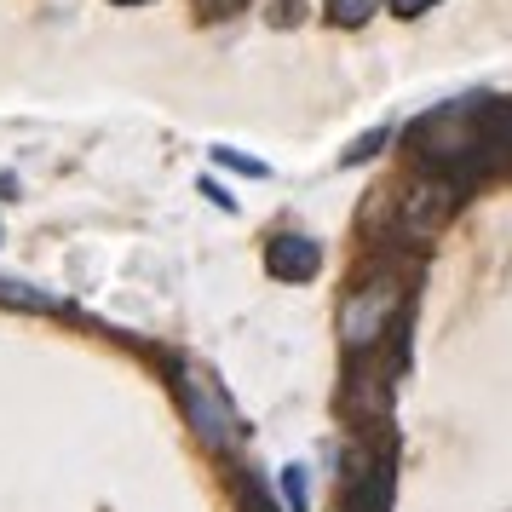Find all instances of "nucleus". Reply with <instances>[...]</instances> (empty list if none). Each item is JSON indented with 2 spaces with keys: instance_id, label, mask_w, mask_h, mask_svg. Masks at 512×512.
<instances>
[{
  "instance_id": "obj_6",
  "label": "nucleus",
  "mask_w": 512,
  "mask_h": 512,
  "mask_svg": "<svg viewBox=\"0 0 512 512\" xmlns=\"http://www.w3.org/2000/svg\"><path fill=\"white\" fill-rule=\"evenodd\" d=\"M282 501L305 512V466H282Z\"/></svg>"
},
{
  "instance_id": "obj_5",
  "label": "nucleus",
  "mask_w": 512,
  "mask_h": 512,
  "mask_svg": "<svg viewBox=\"0 0 512 512\" xmlns=\"http://www.w3.org/2000/svg\"><path fill=\"white\" fill-rule=\"evenodd\" d=\"M0 300H6V305H29V311H47V294H29V288H24V282H6V277H0Z\"/></svg>"
},
{
  "instance_id": "obj_2",
  "label": "nucleus",
  "mask_w": 512,
  "mask_h": 512,
  "mask_svg": "<svg viewBox=\"0 0 512 512\" xmlns=\"http://www.w3.org/2000/svg\"><path fill=\"white\" fill-rule=\"evenodd\" d=\"M397 300H403L397 277H363V282H357L346 300H340V334H346V346L351 351H369L374 340L386 334Z\"/></svg>"
},
{
  "instance_id": "obj_4",
  "label": "nucleus",
  "mask_w": 512,
  "mask_h": 512,
  "mask_svg": "<svg viewBox=\"0 0 512 512\" xmlns=\"http://www.w3.org/2000/svg\"><path fill=\"white\" fill-rule=\"evenodd\" d=\"M374 12H380V0H328V18H334V24H346V29L369 24Z\"/></svg>"
},
{
  "instance_id": "obj_9",
  "label": "nucleus",
  "mask_w": 512,
  "mask_h": 512,
  "mask_svg": "<svg viewBox=\"0 0 512 512\" xmlns=\"http://www.w3.org/2000/svg\"><path fill=\"white\" fill-rule=\"evenodd\" d=\"M219 162H225V167H236V173H254V179L265 173V162H248V156H236V150H219Z\"/></svg>"
},
{
  "instance_id": "obj_10",
  "label": "nucleus",
  "mask_w": 512,
  "mask_h": 512,
  "mask_svg": "<svg viewBox=\"0 0 512 512\" xmlns=\"http://www.w3.org/2000/svg\"><path fill=\"white\" fill-rule=\"evenodd\" d=\"M438 0H392V12L397 18H420V12H432Z\"/></svg>"
},
{
  "instance_id": "obj_8",
  "label": "nucleus",
  "mask_w": 512,
  "mask_h": 512,
  "mask_svg": "<svg viewBox=\"0 0 512 512\" xmlns=\"http://www.w3.org/2000/svg\"><path fill=\"white\" fill-rule=\"evenodd\" d=\"M196 6H202L208 18H231V12H242V6H248V0H196Z\"/></svg>"
},
{
  "instance_id": "obj_7",
  "label": "nucleus",
  "mask_w": 512,
  "mask_h": 512,
  "mask_svg": "<svg viewBox=\"0 0 512 512\" xmlns=\"http://www.w3.org/2000/svg\"><path fill=\"white\" fill-rule=\"evenodd\" d=\"M380 144H386V127H374L369 139H357V144H351V150H346V162H369V156L380 150Z\"/></svg>"
},
{
  "instance_id": "obj_1",
  "label": "nucleus",
  "mask_w": 512,
  "mask_h": 512,
  "mask_svg": "<svg viewBox=\"0 0 512 512\" xmlns=\"http://www.w3.org/2000/svg\"><path fill=\"white\" fill-rule=\"evenodd\" d=\"M179 397H185V415H190L196 438L208 443V449H231V443L242 438L231 397H225V386H219V380H213L208 369L185 363V369H179Z\"/></svg>"
},
{
  "instance_id": "obj_3",
  "label": "nucleus",
  "mask_w": 512,
  "mask_h": 512,
  "mask_svg": "<svg viewBox=\"0 0 512 512\" xmlns=\"http://www.w3.org/2000/svg\"><path fill=\"white\" fill-rule=\"evenodd\" d=\"M265 265H271V277H282V282H311L323 271V248H317L311 236H277L271 254H265Z\"/></svg>"
},
{
  "instance_id": "obj_12",
  "label": "nucleus",
  "mask_w": 512,
  "mask_h": 512,
  "mask_svg": "<svg viewBox=\"0 0 512 512\" xmlns=\"http://www.w3.org/2000/svg\"><path fill=\"white\" fill-rule=\"evenodd\" d=\"M116 6H144V0H116Z\"/></svg>"
},
{
  "instance_id": "obj_11",
  "label": "nucleus",
  "mask_w": 512,
  "mask_h": 512,
  "mask_svg": "<svg viewBox=\"0 0 512 512\" xmlns=\"http://www.w3.org/2000/svg\"><path fill=\"white\" fill-rule=\"evenodd\" d=\"M300 0H277V12H271V18H277V24H300Z\"/></svg>"
}]
</instances>
